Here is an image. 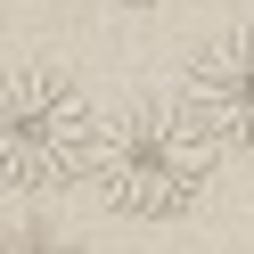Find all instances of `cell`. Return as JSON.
Segmentation results:
<instances>
[{"label":"cell","instance_id":"6da1fadb","mask_svg":"<svg viewBox=\"0 0 254 254\" xmlns=\"http://www.w3.org/2000/svg\"><path fill=\"white\" fill-rule=\"evenodd\" d=\"M213 148L221 139L189 115L181 99H139L99 123V156H90V189L107 213L123 221H181L213 189Z\"/></svg>","mask_w":254,"mask_h":254},{"label":"cell","instance_id":"7a4b0ae2","mask_svg":"<svg viewBox=\"0 0 254 254\" xmlns=\"http://www.w3.org/2000/svg\"><path fill=\"white\" fill-rule=\"evenodd\" d=\"M99 156V107L82 82L58 66H17L0 74V189L50 197V189L82 181Z\"/></svg>","mask_w":254,"mask_h":254},{"label":"cell","instance_id":"3957f363","mask_svg":"<svg viewBox=\"0 0 254 254\" xmlns=\"http://www.w3.org/2000/svg\"><path fill=\"white\" fill-rule=\"evenodd\" d=\"M181 107L221 139V148H254V33H221L181 66Z\"/></svg>","mask_w":254,"mask_h":254},{"label":"cell","instance_id":"277c9868","mask_svg":"<svg viewBox=\"0 0 254 254\" xmlns=\"http://www.w3.org/2000/svg\"><path fill=\"white\" fill-rule=\"evenodd\" d=\"M0 246H66V230H58V221H8V230H0Z\"/></svg>","mask_w":254,"mask_h":254},{"label":"cell","instance_id":"5b68a950","mask_svg":"<svg viewBox=\"0 0 254 254\" xmlns=\"http://www.w3.org/2000/svg\"><path fill=\"white\" fill-rule=\"evenodd\" d=\"M115 8H164V0H115Z\"/></svg>","mask_w":254,"mask_h":254}]
</instances>
